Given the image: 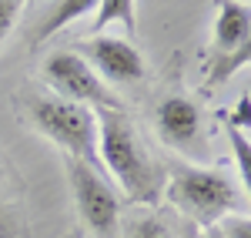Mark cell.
Masks as SVG:
<instances>
[{"mask_svg": "<svg viewBox=\"0 0 251 238\" xmlns=\"http://www.w3.org/2000/svg\"><path fill=\"white\" fill-rule=\"evenodd\" d=\"M97 114V161L121 185V191L134 205H157L164 181L161 168L141 144L137 131L124 111H94Z\"/></svg>", "mask_w": 251, "mask_h": 238, "instance_id": "1", "label": "cell"}, {"mask_svg": "<svg viewBox=\"0 0 251 238\" xmlns=\"http://www.w3.org/2000/svg\"><path fill=\"white\" fill-rule=\"evenodd\" d=\"M161 195L181 215H188L191 221L204 225V228H214L221 218L238 215L241 205H245L238 185L225 171L198 168V164H177L168 175V185H164Z\"/></svg>", "mask_w": 251, "mask_h": 238, "instance_id": "2", "label": "cell"}, {"mask_svg": "<svg viewBox=\"0 0 251 238\" xmlns=\"http://www.w3.org/2000/svg\"><path fill=\"white\" fill-rule=\"evenodd\" d=\"M30 121L44 138L64 148V158H77L84 164L97 161V114L84 104H71L60 98H34L30 101Z\"/></svg>", "mask_w": 251, "mask_h": 238, "instance_id": "3", "label": "cell"}, {"mask_svg": "<svg viewBox=\"0 0 251 238\" xmlns=\"http://www.w3.org/2000/svg\"><path fill=\"white\" fill-rule=\"evenodd\" d=\"M67 185L77 205L80 218L94 238H121V198L114 185L104 178V171L94 164H84L77 158H64Z\"/></svg>", "mask_w": 251, "mask_h": 238, "instance_id": "4", "label": "cell"}, {"mask_svg": "<svg viewBox=\"0 0 251 238\" xmlns=\"http://www.w3.org/2000/svg\"><path fill=\"white\" fill-rule=\"evenodd\" d=\"M44 80L60 101L84 104L91 111H121V98L87 67L77 51H57L44 60Z\"/></svg>", "mask_w": 251, "mask_h": 238, "instance_id": "5", "label": "cell"}, {"mask_svg": "<svg viewBox=\"0 0 251 238\" xmlns=\"http://www.w3.org/2000/svg\"><path fill=\"white\" fill-rule=\"evenodd\" d=\"M214 54L204 78V91L231 78L251 57V7L238 0H221L214 10Z\"/></svg>", "mask_w": 251, "mask_h": 238, "instance_id": "6", "label": "cell"}, {"mask_svg": "<svg viewBox=\"0 0 251 238\" xmlns=\"http://www.w3.org/2000/svg\"><path fill=\"white\" fill-rule=\"evenodd\" d=\"M80 57L87 60V67L97 78L111 84H137L144 78V57L131 40L111 37V34H97V37L80 40Z\"/></svg>", "mask_w": 251, "mask_h": 238, "instance_id": "7", "label": "cell"}, {"mask_svg": "<svg viewBox=\"0 0 251 238\" xmlns=\"http://www.w3.org/2000/svg\"><path fill=\"white\" fill-rule=\"evenodd\" d=\"M157 134L174 151H191L201 141V111L191 98H164L157 107Z\"/></svg>", "mask_w": 251, "mask_h": 238, "instance_id": "8", "label": "cell"}, {"mask_svg": "<svg viewBox=\"0 0 251 238\" xmlns=\"http://www.w3.org/2000/svg\"><path fill=\"white\" fill-rule=\"evenodd\" d=\"M97 0H60V3H47L44 7V17H37V27L30 34V47H40L47 37H54L57 30L77 24L80 17H87L94 10Z\"/></svg>", "mask_w": 251, "mask_h": 238, "instance_id": "9", "label": "cell"}, {"mask_svg": "<svg viewBox=\"0 0 251 238\" xmlns=\"http://www.w3.org/2000/svg\"><path fill=\"white\" fill-rule=\"evenodd\" d=\"M91 14H94V17H91V37H97L100 30H107L111 24H121L124 34L134 37V30H137V3H131V0H104V3H94Z\"/></svg>", "mask_w": 251, "mask_h": 238, "instance_id": "10", "label": "cell"}, {"mask_svg": "<svg viewBox=\"0 0 251 238\" xmlns=\"http://www.w3.org/2000/svg\"><path fill=\"white\" fill-rule=\"evenodd\" d=\"M228 141H231V151H234V161H238V171H241V181H248V175H251V141H248V131L228 124Z\"/></svg>", "mask_w": 251, "mask_h": 238, "instance_id": "11", "label": "cell"}, {"mask_svg": "<svg viewBox=\"0 0 251 238\" xmlns=\"http://www.w3.org/2000/svg\"><path fill=\"white\" fill-rule=\"evenodd\" d=\"M121 238H177L171 232V225L164 218H157V215H148V218H137L131 228H127V235Z\"/></svg>", "mask_w": 251, "mask_h": 238, "instance_id": "12", "label": "cell"}, {"mask_svg": "<svg viewBox=\"0 0 251 238\" xmlns=\"http://www.w3.org/2000/svg\"><path fill=\"white\" fill-rule=\"evenodd\" d=\"M24 10H27V3H20V0H0V51H3V44L10 37V30L17 27Z\"/></svg>", "mask_w": 251, "mask_h": 238, "instance_id": "13", "label": "cell"}, {"mask_svg": "<svg viewBox=\"0 0 251 238\" xmlns=\"http://www.w3.org/2000/svg\"><path fill=\"white\" fill-rule=\"evenodd\" d=\"M221 238H251V218L248 212H238V215H228V218H221L214 225Z\"/></svg>", "mask_w": 251, "mask_h": 238, "instance_id": "14", "label": "cell"}, {"mask_svg": "<svg viewBox=\"0 0 251 238\" xmlns=\"http://www.w3.org/2000/svg\"><path fill=\"white\" fill-rule=\"evenodd\" d=\"M0 235H10V218H7V208L0 201Z\"/></svg>", "mask_w": 251, "mask_h": 238, "instance_id": "15", "label": "cell"}, {"mask_svg": "<svg viewBox=\"0 0 251 238\" xmlns=\"http://www.w3.org/2000/svg\"><path fill=\"white\" fill-rule=\"evenodd\" d=\"M201 238H221V232H218V228H208V232H204Z\"/></svg>", "mask_w": 251, "mask_h": 238, "instance_id": "16", "label": "cell"}]
</instances>
